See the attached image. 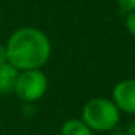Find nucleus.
Returning a JSON list of instances; mask_svg holds the SVG:
<instances>
[{
  "instance_id": "nucleus-1",
  "label": "nucleus",
  "mask_w": 135,
  "mask_h": 135,
  "mask_svg": "<svg viewBox=\"0 0 135 135\" xmlns=\"http://www.w3.org/2000/svg\"><path fill=\"white\" fill-rule=\"evenodd\" d=\"M7 61L18 71L41 70L51 57V41L42 31L25 26L16 29L6 42Z\"/></svg>"
},
{
  "instance_id": "nucleus-2",
  "label": "nucleus",
  "mask_w": 135,
  "mask_h": 135,
  "mask_svg": "<svg viewBox=\"0 0 135 135\" xmlns=\"http://www.w3.org/2000/svg\"><path fill=\"white\" fill-rule=\"evenodd\" d=\"M80 119L96 132H109L119 123L120 112L112 99L91 97L84 103Z\"/></svg>"
},
{
  "instance_id": "nucleus-3",
  "label": "nucleus",
  "mask_w": 135,
  "mask_h": 135,
  "mask_svg": "<svg viewBox=\"0 0 135 135\" xmlns=\"http://www.w3.org/2000/svg\"><path fill=\"white\" fill-rule=\"evenodd\" d=\"M48 90V79L41 70L21 71L16 81L15 93L22 102L33 103L44 97Z\"/></svg>"
},
{
  "instance_id": "nucleus-4",
  "label": "nucleus",
  "mask_w": 135,
  "mask_h": 135,
  "mask_svg": "<svg viewBox=\"0 0 135 135\" xmlns=\"http://www.w3.org/2000/svg\"><path fill=\"white\" fill-rule=\"evenodd\" d=\"M112 102L119 112L135 115V79L118 81L112 89Z\"/></svg>"
},
{
  "instance_id": "nucleus-5",
  "label": "nucleus",
  "mask_w": 135,
  "mask_h": 135,
  "mask_svg": "<svg viewBox=\"0 0 135 135\" xmlns=\"http://www.w3.org/2000/svg\"><path fill=\"white\" fill-rule=\"evenodd\" d=\"M19 73H21V71H18L12 64H9V62H6L4 65L0 67V93L7 94V93L15 91Z\"/></svg>"
},
{
  "instance_id": "nucleus-6",
  "label": "nucleus",
  "mask_w": 135,
  "mask_h": 135,
  "mask_svg": "<svg viewBox=\"0 0 135 135\" xmlns=\"http://www.w3.org/2000/svg\"><path fill=\"white\" fill-rule=\"evenodd\" d=\"M61 135H93V131L79 118H70L61 125Z\"/></svg>"
},
{
  "instance_id": "nucleus-7",
  "label": "nucleus",
  "mask_w": 135,
  "mask_h": 135,
  "mask_svg": "<svg viewBox=\"0 0 135 135\" xmlns=\"http://www.w3.org/2000/svg\"><path fill=\"white\" fill-rule=\"evenodd\" d=\"M125 28H126V31L129 32V35H132L135 38V10H134V12L126 13Z\"/></svg>"
},
{
  "instance_id": "nucleus-8",
  "label": "nucleus",
  "mask_w": 135,
  "mask_h": 135,
  "mask_svg": "<svg viewBox=\"0 0 135 135\" xmlns=\"http://www.w3.org/2000/svg\"><path fill=\"white\" fill-rule=\"evenodd\" d=\"M116 2L123 12L129 13L135 10V0H116Z\"/></svg>"
},
{
  "instance_id": "nucleus-9",
  "label": "nucleus",
  "mask_w": 135,
  "mask_h": 135,
  "mask_svg": "<svg viewBox=\"0 0 135 135\" xmlns=\"http://www.w3.org/2000/svg\"><path fill=\"white\" fill-rule=\"evenodd\" d=\"M7 61V52H6V47H4L3 44H0V67L2 65H4Z\"/></svg>"
},
{
  "instance_id": "nucleus-10",
  "label": "nucleus",
  "mask_w": 135,
  "mask_h": 135,
  "mask_svg": "<svg viewBox=\"0 0 135 135\" xmlns=\"http://www.w3.org/2000/svg\"><path fill=\"white\" fill-rule=\"evenodd\" d=\"M126 134L128 135H135V120L128 123V128H126Z\"/></svg>"
},
{
  "instance_id": "nucleus-11",
  "label": "nucleus",
  "mask_w": 135,
  "mask_h": 135,
  "mask_svg": "<svg viewBox=\"0 0 135 135\" xmlns=\"http://www.w3.org/2000/svg\"><path fill=\"white\" fill-rule=\"evenodd\" d=\"M109 135H128L126 132H113V134H109Z\"/></svg>"
}]
</instances>
